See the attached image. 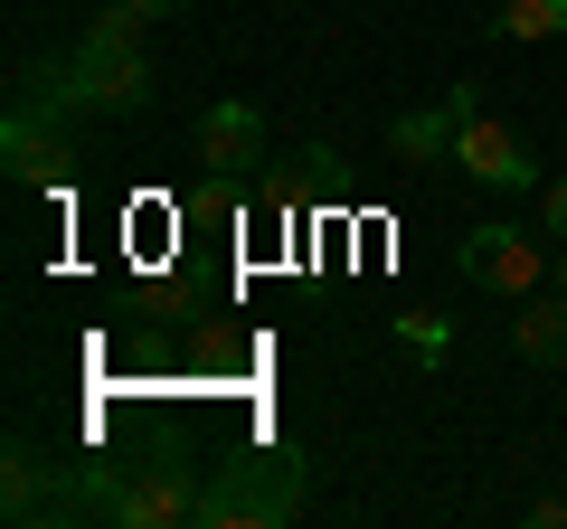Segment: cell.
<instances>
[{
	"mask_svg": "<svg viewBox=\"0 0 567 529\" xmlns=\"http://www.w3.org/2000/svg\"><path fill=\"white\" fill-rule=\"evenodd\" d=\"M539 237H567V170L539 180Z\"/></svg>",
	"mask_w": 567,
	"mask_h": 529,
	"instance_id": "cell-13",
	"label": "cell"
},
{
	"mask_svg": "<svg viewBox=\"0 0 567 529\" xmlns=\"http://www.w3.org/2000/svg\"><path fill=\"white\" fill-rule=\"evenodd\" d=\"M492 39H511V48L567 39V0H502V10H492Z\"/></svg>",
	"mask_w": 567,
	"mask_h": 529,
	"instance_id": "cell-11",
	"label": "cell"
},
{
	"mask_svg": "<svg viewBox=\"0 0 567 529\" xmlns=\"http://www.w3.org/2000/svg\"><path fill=\"white\" fill-rule=\"evenodd\" d=\"M293 510H303V454L293 445L227 454L199 483V529H284Z\"/></svg>",
	"mask_w": 567,
	"mask_h": 529,
	"instance_id": "cell-3",
	"label": "cell"
},
{
	"mask_svg": "<svg viewBox=\"0 0 567 529\" xmlns=\"http://www.w3.org/2000/svg\"><path fill=\"white\" fill-rule=\"evenodd\" d=\"M199 454H162V464H85V520L104 529H199Z\"/></svg>",
	"mask_w": 567,
	"mask_h": 529,
	"instance_id": "cell-2",
	"label": "cell"
},
{
	"mask_svg": "<svg viewBox=\"0 0 567 529\" xmlns=\"http://www.w3.org/2000/svg\"><path fill=\"white\" fill-rule=\"evenodd\" d=\"M454 170H464V180H483V189H539V162H529V143L511 133V123H492L483 104L454 123Z\"/></svg>",
	"mask_w": 567,
	"mask_h": 529,
	"instance_id": "cell-7",
	"label": "cell"
},
{
	"mask_svg": "<svg viewBox=\"0 0 567 529\" xmlns=\"http://www.w3.org/2000/svg\"><path fill=\"white\" fill-rule=\"evenodd\" d=\"M0 520L10 529L85 520V464H58V454H39L29 435H10V445H0Z\"/></svg>",
	"mask_w": 567,
	"mask_h": 529,
	"instance_id": "cell-4",
	"label": "cell"
},
{
	"mask_svg": "<svg viewBox=\"0 0 567 529\" xmlns=\"http://www.w3.org/2000/svg\"><path fill=\"white\" fill-rule=\"evenodd\" d=\"M20 95L58 104L66 123H76V114H114V123H133V114H152V58L133 48V20H123V10H104V20L76 39V58H58V66H20Z\"/></svg>",
	"mask_w": 567,
	"mask_h": 529,
	"instance_id": "cell-1",
	"label": "cell"
},
{
	"mask_svg": "<svg viewBox=\"0 0 567 529\" xmlns=\"http://www.w3.org/2000/svg\"><path fill=\"white\" fill-rule=\"evenodd\" d=\"M454 256H464V274H473L483 293L520 303V293L548 284V256H558V246H548L539 227H502V218H483V227H464V246H454Z\"/></svg>",
	"mask_w": 567,
	"mask_h": 529,
	"instance_id": "cell-5",
	"label": "cell"
},
{
	"mask_svg": "<svg viewBox=\"0 0 567 529\" xmlns=\"http://www.w3.org/2000/svg\"><path fill=\"white\" fill-rule=\"evenodd\" d=\"M114 10H123V20H133V29H152V20H181L189 0H114Z\"/></svg>",
	"mask_w": 567,
	"mask_h": 529,
	"instance_id": "cell-14",
	"label": "cell"
},
{
	"mask_svg": "<svg viewBox=\"0 0 567 529\" xmlns=\"http://www.w3.org/2000/svg\"><path fill=\"white\" fill-rule=\"evenodd\" d=\"M189 152H199L208 180H227V170H256V162H265V114H256V104H208V114L189 123Z\"/></svg>",
	"mask_w": 567,
	"mask_h": 529,
	"instance_id": "cell-8",
	"label": "cell"
},
{
	"mask_svg": "<svg viewBox=\"0 0 567 529\" xmlns=\"http://www.w3.org/2000/svg\"><path fill=\"white\" fill-rule=\"evenodd\" d=\"M398 341L416 350V360H445V350H454V331L435 322V312H398Z\"/></svg>",
	"mask_w": 567,
	"mask_h": 529,
	"instance_id": "cell-12",
	"label": "cell"
},
{
	"mask_svg": "<svg viewBox=\"0 0 567 529\" xmlns=\"http://www.w3.org/2000/svg\"><path fill=\"white\" fill-rule=\"evenodd\" d=\"M0 162H10V180H20V189H58L66 162H76L66 114H58V104H39V95H20V104H10V123H0Z\"/></svg>",
	"mask_w": 567,
	"mask_h": 529,
	"instance_id": "cell-6",
	"label": "cell"
},
{
	"mask_svg": "<svg viewBox=\"0 0 567 529\" xmlns=\"http://www.w3.org/2000/svg\"><path fill=\"white\" fill-rule=\"evenodd\" d=\"M473 85H445V95H435V114H398L388 123V152H398V170H435V162H454V123L473 114Z\"/></svg>",
	"mask_w": 567,
	"mask_h": 529,
	"instance_id": "cell-9",
	"label": "cell"
},
{
	"mask_svg": "<svg viewBox=\"0 0 567 529\" xmlns=\"http://www.w3.org/2000/svg\"><path fill=\"white\" fill-rule=\"evenodd\" d=\"M511 350L529 369H567V293H520L511 303Z\"/></svg>",
	"mask_w": 567,
	"mask_h": 529,
	"instance_id": "cell-10",
	"label": "cell"
},
{
	"mask_svg": "<svg viewBox=\"0 0 567 529\" xmlns=\"http://www.w3.org/2000/svg\"><path fill=\"white\" fill-rule=\"evenodd\" d=\"M548 284H558V293H567V237H558V256H548Z\"/></svg>",
	"mask_w": 567,
	"mask_h": 529,
	"instance_id": "cell-15",
	"label": "cell"
}]
</instances>
